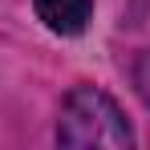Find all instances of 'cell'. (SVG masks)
Segmentation results:
<instances>
[{
	"mask_svg": "<svg viewBox=\"0 0 150 150\" xmlns=\"http://www.w3.org/2000/svg\"><path fill=\"white\" fill-rule=\"evenodd\" d=\"M57 142L61 146H130L134 134L110 93L93 85H77L61 105Z\"/></svg>",
	"mask_w": 150,
	"mask_h": 150,
	"instance_id": "cell-1",
	"label": "cell"
},
{
	"mask_svg": "<svg viewBox=\"0 0 150 150\" xmlns=\"http://www.w3.org/2000/svg\"><path fill=\"white\" fill-rule=\"evenodd\" d=\"M37 16L45 21V28L61 33V37H77L93 16V0H33Z\"/></svg>",
	"mask_w": 150,
	"mask_h": 150,
	"instance_id": "cell-2",
	"label": "cell"
},
{
	"mask_svg": "<svg viewBox=\"0 0 150 150\" xmlns=\"http://www.w3.org/2000/svg\"><path fill=\"white\" fill-rule=\"evenodd\" d=\"M134 85H138L142 101L150 105V53H146V57H138V65H134Z\"/></svg>",
	"mask_w": 150,
	"mask_h": 150,
	"instance_id": "cell-3",
	"label": "cell"
}]
</instances>
